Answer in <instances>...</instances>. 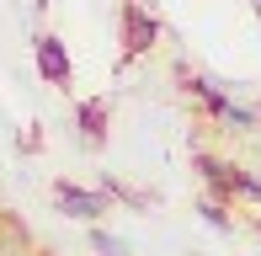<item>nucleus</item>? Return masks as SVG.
<instances>
[{"label": "nucleus", "mask_w": 261, "mask_h": 256, "mask_svg": "<svg viewBox=\"0 0 261 256\" xmlns=\"http://www.w3.org/2000/svg\"><path fill=\"white\" fill-rule=\"evenodd\" d=\"M107 203H112V197H107L101 187H80V182H64V176L54 182V208H59L64 219H80V224H101Z\"/></svg>", "instance_id": "nucleus-2"}, {"label": "nucleus", "mask_w": 261, "mask_h": 256, "mask_svg": "<svg viewBox=\"0 0 261 256\" xmlns=\"http://www.w3.org/2000/svg\"><path fill=\"white\" fill-rule=\"evenodd\" d=\"M197 219H203L208 229H219V235H229V229H234L229 203H224V197H213V192H203V197H197Z\"/></svg>", "instance_id": "nucleus-7"}, {"label": "nucleus", "mask_w": 261, "mask_h": 256, "mask_svg": "<svg viewBox=\"0 0 261 256\" xmlns=\"http://www.w3.org/2000/svg\"><path fill=\"white\" fill-rule=\"evenodd\" d=\"M117 21H123V64L144 59V54L160 43V21H155V11H149L144 0H123Z\"/></svg>", "instance_id": "nucleus-1"}, {"label": "nucleus", "mask_w": 261, "mask_h": 256, "mask_svg": "<svg viewBox=\"0 0 261 256\" xmlns=\"http://www.w3.org/2000/svg\"><path fill=\"white\" fill-rule=\"evenodd\" d=\"M38 6H48V0H38Z\"/></svg>", "instance_id": "nucleus-13"}, {"label": "nucleus", "mask_w": 261, "mask_h": 256, "mask_svg": "<svg viewBox=\"0 0 261 256\" xmlns=\"http://www.w3.org/2000/svg\"><path fill=\"white\" fill-rule=\"evenodd\" d=\"M192 171L203 176V187L213 197L234 203V160H219V155H208V149H197V155H192Z\"/></svg>", "instance_id": "nucleus-5"}, {"label": "nucleus", "mask_w": 261, "mask_h": 256, "mask_svg": "<svg viewBox=\"0 0 261 256\" xmlns=\"http://www.w3.org/2000/svg\"><path fill=\"white\" fill-rule=\"evenodd\" d=\"M91 251L96 256H128V240L112 235V229H101V224H91Z\"/></svg>", "instance_id": "nucleus-10"}, {"label": "nucleus", "mask_w": 261, "mask_h": 256, "mask_svg": "<svg viewBox=\"0 0 261 256\" xmlns=\"http://www.w3.org/2000/svg\"><path fill=\"white\" fill-rule=\"evenodd\" d=\"M251 6H256V11H261V0H251Z\"/></svg>", "instance_id": "nucleus-11"}, {"label": "nucleus", "mask_w": 261, "mask_h": 256, "mask_svg": "<svg viewBox=\"0 0 261 256\" xmlns=\"http://www.w3.org/2000/svg\"><path fill=\"white\" fill-rule=\"evenodd\" d=\"M107 123H112V101H107V96H86V101L75 107V128H80V144L101 149V144H107Z\"/></svg>", "instance_id": "nucleus-4"}, {"label": "nucleus", "mask_w": 261, "mask_h": 256, "mask_svg": "<svg viewBox=\"0 0 261 256\" xmlns=\"http://www.w3.org/2000/svg\"><path fill=\"white\" fill-rule=\"evenodd\" d=\"M187 91H192V101H197V107L208 112V118H219V123L229 118L234 96H229V91L219 86V80H208V75H187Z\"/></svg>", "instance_id": "nucleus-6"}, {"label": "nucleus", "mask_w": 261, "mask_h": 256, "mask_svg": "<svg viewBox=\"0 0 261 256\" xmlns=\"http://www.w3.org/2000/svg\"><path fill=\"white\" fill-rule=\"evenodd\" d=\"M256 112H261V107H256Z\"/></svg>", "instance_id": "nucleus-14"}, {"label": "nucleus", "mask_w": 261, "mask_h": 256, "mask_svg": "<svg viewBox=\"0 0 261 256\" xmlns=\"http://www.w3.org/2000/svg\"><path fill=\"white\" fill-rule=\"evenodd\" d=\"M32 64H38V75L48 80L54 91H69V80H75V64H69V48H64V38L43 32V38L32 43Z\"/></svg>", "instance_id": "nucleus-3"}, {"label": "nucleus", "mask_w": 261, "mask_h": 256, "mask_svg": "<svg viewBox=\"0 0 261 256\" xmlns=\"http://www.w3.org/2000/svg\"><path fill=\"white\" fill-rule=\"evenodd\" d=\"M101 192L112 197V203H128V208H149V192H134V187H123L117 176H101Z\"/></svg>", "instance_id": "nucleus-8"}, {"label": "nucleus", "mask_w": 261, "mask_h": 256, "mask_svg": "<svg viewBox=\"0 0 261 256\" xmlns=\"http://www.w3.org/2000/svg\"><path fill=\"white\" fill-rule=\"evenodd\" d=\"M256 235H261V219H256Z\"/></svg>", "instance_id": "nucleus-12"}, {"label": "nucleus", "mask_w": 261, "mask_h": 256, "mask_svg": "<svg viewBox=\"0 0 261 256\" xmlns=\"http://www.w3.org/2000/svg\"><path fill=\"white\" fill-rule=\"evenodd\" d=\"M234 197H240V203H251V208H261V176H256V171L234 166Z\"/></svg>", "instance_id": "nucleus-9"}]
</instances>
